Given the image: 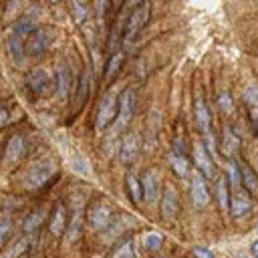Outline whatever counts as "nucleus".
<instances>
[{
	"label": "nucleus",
	"mask_w": 258,
	"mask_h": 258,
	"mask_svg": "<svg viewBox=\"0 0 258 258\" xmlns=\"http://www.w3.org/2000/svg\"><path fill=\"white\" fill-rule=\"evenodd\" d=\"M71 85H73V73H71L69 62L62 60V62H58V67H56V77H54L56 93H58L60 97H69Z\"/></svg>",
	"instance_id": "14"
},
{
	"label": "nucleus",
	"mask_w": 258,
	"mask_h": 258,
	"mask_svg": "<svg viewBox=\"0 0 258 258\" xmlns=\"http://www.w3.org/2000/svg\"><path fill=\"white\" fill-rule=\"evenodd\" d=\"M71 10H73V14H75V22H85L87 20V16H89V8H87V4H79V2H73L71 4Z\"/></svg>",
	"instance_id": "30"
},
{
	"label": "nucleus",
	"mask_w": 258,
	"mask_h": 258,
	"mask_svg": "<svg viewBox=\"0 0 258 258\" xmlns=\"http://www.w3.org/2000/svg\"><path fill=\"white\" fill-rule=\"evenodd\" d=\"M137 151H139V137L135 133H125L121 143H119V159H121V163L133 161Z\"/></svg>",
	"instance_id": "15"
},
{
	"label": "nucleus",
	"mask_w": 258,
	"mask_h": 258,
	"mask_svg": "<svg viewBox=\"0 0 258 258\" xmlns=\"http://www.w3.org/2000/svg\"><path fill=\"white\" fill-rule=\"evenodd\" d=\"M179 212V200H177V194L173 189V185H165V191L161 196V216L165 220H173Z\"/></svg>",
	"instance_id": "13"
},
{
	"label": "nucleus",
	"mask_w": 258,
	"mask_h": 258,
	"mask_svg": "<svg viewBox=\"0 0 258 258\" xmlns=\"http://www.w3.org/2000/svg\"><path fill=\"white\" fill-rule=\"evenodd\" d=\"M125 187H127V196L131 198V202L139 204L143 200V187H141V181L137 179V175L133 171H129L125 175Z\"/></svg>",
	"instance_id": "21"
},
{
	"label": "nucleus",
	"mask_w": 258,
	"mask_h": 258,
	"mask_svg": "<svg viewBox=\"0 0 258 258\" xmlns=\"http://www.w3.org/2000/svg\"><path fill=\"white\" fill-rule=\"evenodd\" d=\"M117 113H119V97L113 91H107L97 107V117H95V129L103 131L107 129L113 121H117Z\"/></svg>",
	"instance_id": "2"
},
{
	"label": "nucleus",
	"mask_w": 258,
	"mask_h": 258,
	"mask_svg": "<svg viewBox=\"0 0 258 258\" xmlns=\"http://www.w3.org/2000/svg\"><path fill=\"white\" fill-rule=\"evenodd\" d=\"M194 121H196V127L208 135L210 129H212V113H210V107L206 105V101L202 97L196 99V105H194Z\"/></svg>",
	"instance_id": "11"
},
{
	"label": "nucleus",
	"mask_w": 258,
	"mask_h": 258,
	"mask_svg": "<svg viewBox=\"0 0 258 258\" xmlns=\"http://www.w3.org/2000/svg\"><path fill=\"white\" fill-rule=\"evenodd\" d=\"M135 89L133 87H127L121 95H119V113H117V129H123L131 119H133V113H135Z\"/></svg>",
	"instance_id": "6"
},
{
	"label": "nucleus",
	"mask_w": 258,
	"mask_h": 258,
	"mask_svg": "<svg viewBox=\"0 0 258 258\" xmlns=\"http://www.w3.org/2000/svg\"><path fill=\"white\" fill-rule=\"evenodd\" d=\"M238 149H240V137L230 127H226L224 129V153L232 157L238 153Z\"/></svg>",
	"instance_id": "23"
},
{
	"label": "nucleus",
	"mask_w": 258,
	"mask_h": 258,
	"mask_svg": "<svg viewBox=\"0 0 258 258\" xmlns=\"http://www.w3.org/2000/svg\"><path fill=\"white\" fill-rule=\"evenodd\" d=\"M12 230V220L8 216H0V242L6 240V236L10 234Z\"/></svg>",
	"instance_id": "32"
},
{
	"label": "nucleus",
	"mask_w": 258,
	"mask_h": 258,
	"mask_svg": "<svg viewBox=\"0 0 258 258\" xmlns=\"http://www.w3.org/2000/svg\"><path fill=\"white\" fill-rule=\"evenodd\" d=\"M149 12H151V4L149 2H137L131 6L129 16H127V24H125V32H123V40L131 42L137 32L147 24L149 20Z\"/></svg>",
	"instance_id": "3"
},
{
	"label": "nucleus",
	"mask_w": 258,
	"mask_h": 258,
	"mask_svg": "<svg viewBox=\"0 0 258 258\" xmlns=\"http://www.w3.org/2000/svg\"><path fill=\"white\" fill-rule=\"evenodd\" d=\"M111 218H113V214H111L109 206H105V204H101V202L93 204V206L89 208V214H87V220H89V224H91L95 230H107L109 224H111Z\"/></svg>",
	"instance_id": "9"
},
{
	"label": "nucleus",
	"mask_w": 258,
	"mask_h": 258,
	"mask_svg": "<svg viewBox=\"0 0 258 258\" xmlns=\"http://www.w3.org/2000/svg\"><path fill=\"white\" fill-rule=\"evenodd\" d=\"M248 121H250V125H252L254 135L258 137V107H256V109H248Z\"/></svg>",
	"instance_id": "33"
},
{
	"label": "nucleus",
	"mask_w": 258,
	"mask_h": 258,
	"mask_svg": "<svg viewBox=\"0 0 258 258\" xmlns=\"http://www.w3.org/2000/svg\"><path fill=\"white\" fill-rule=\"evenodd\" d=\"M36 30V24L30 16H24L20 20H16V24L12 26L10 34H8V54L14 62L22 64L24 62V54H26V42L30 38V34Z\"/></svg>",
	"instance_id": "1"
},
{
	"label": "nucleus",
	"mask_w": 258,
	"mask_h": 258,
	"mask_svg": "<svg viewBox=\"0 0 258 258\" xmlns=\"http://www.w3.org/2000/svg\"><path fill=\"white\" fill-rule=\"evenodd\" d=\"M54 85V81L48 77L46 71L42 69H34L28 77H26V89L34 95H46L50 91V87Z\"/></svg>",
	"instance_id": "8"
},
{
	"label": "nucleus",
	"mask_w": 258,
	"mask_h": 258,
	"mask_svg": "<svg viewBox=\"0 0 258 258\" xmlns=\"http://www.w3.org/2000/svg\"><path fill=\"white\" fill-rule=\"evenodd\" d=\"M194 157H196V167L204 175V179L206 177H212L214 175V159H212V155L202 145H198L196 151H194Z\"/></svg>",
	"instance_id": "17"
},
{
	"label": "nucleus",
	"mask_w": 258,
	"mask_h": 258,
	"mask_svg": "<svg viewBox=\"0 0 258 258\" xmlns=\"http://www.w3.org/2000/svg\"><path fill=\"white\" fill-rule=\"evenodd\" d=\"M194 256H196V258H216L214 252L208 250V248H204V246H196V248H194Z\"/></svg>",
	"instance_id": "34"
},
{
	"label": "nucleus",
	"mask_w": 258,
	"mask_h": 258,
	"mask_svg": "<svg viewBox=\"0 0 258 258\" xmlns=\"http://www.w3.org/2000/svg\"><path fill=\"white\" fill-rule=\"evenodd\" d=\"M109 258H137V252H135V244H133V240L131 238H127V240H123L113 252H111V256Z\"/></svg>",
	"instance_id": "24"
},
{
	"label": "nucleus",
	"mask_w": 258,
	"mask_h": 258,
	"mask_svg": "<svg viewBox=\"0 0 258 258\" xmlns=\"http://www.w3.org/2000/svg\"><path fill=\"white\" fill-rule=\"evenodd\" d=\"M24 153V139L20 135H12L8 139V145H6V153H4V159L6 163H14L22 157Z\"/></svg>",
	"instance_id": "20"
},
{
	"label": "nucleus",
	"mask_w": 258,
	"mask_h": 258,
	"mask_svg": "<svg viewBox=\"0 0 258 258\" xmlns=\"http://www.w3.org/2000/svg\"><path fill=\"white\" fill-rule=\"evenodd\" d=\"M52 40H54V32L50 28H36L26 42V54L40 56L42 52H46V48L50 46Z\"/></svg>",
	"instance_id": "5"
},
{
	"label": "nucleus",
	"mask_w": 258,
	"mask_h": 258,
	"mask_svg": "<svg viewBox=\"0 0 258 258\" xmlns=\"http://www.w3.org/2000/svg\"><path fill=\"white\" fill-rule=\"evenodd\" d=\"M230 196H232V189H230V181L226 175H218L216 179V198H218V206L226 212L230 210Z\"/></svg>",
	"instance_id": "18"
},
{
	"label": "nucleus",
	"mask_w": 258,
	"mask_h": 258,
	"mask_svg": "<svg viewBox=\"0 0 258 258\" xmlns=\"http://www.w3.org/2000/svg\"><path fill=\"white\" fill-rule=\"evenodd\" d=\"M48 228H50L52 236H62V234L67 232V212H64V208H62L60 204L52 210V216H50Z\"/></svg>",
	"instance_id": "19"
},
{
	"label": "nucleus",
	"mask_w": 258,
	"mask_h": 258,
	"mask_svg": "<svg viewBox=\"0 0 258 258\" xmlns=\"http://www.w3.org/2000/svg\"><path fill=\"white\" fill-rule=\"evenodd\" d=\"M169 163H171V169L177 173V177H185L189 173V161L183 153H171Z\"/></svg>",
	"instance_id": "22"
},
{
	"label": "nucleus",
	"mask_w": 258,
	"mask_h": 258,
	"mask_svg": "<svg viewBox=\"0 0 258 258\" xmlns=\"http://www.w3.org/2000/svg\"><path fill=\"white\" fill-rule=\"evenodd\" d=\"M42 220H44V212H42V210H32V212L24 218L22 230H24V232H34V230H38V226L42 224Z\"/></svg>",
	"instance_id": "25"
},
{
	"label": "nucleus",
	"mask_w": 258,
	"mask_h": 258,
	"mask_svg": "<svg viewBox=\"0 0 258 258\" xmlns=\"http://www.w3.org/2000/svg\"><path fill=\"white\" fill-rule=\"evenodd\" d=\"M141 187H143V198L147 202H155V198L159 194V177H157V171L155 169H147L143 173Z\"/></svg>",
	"instance_id": "16"
},
{
	"label": "nucleus",
	"mask_w": 258,
	"mask_h": 258,
	"mask_svg": "<svg viewBox=\"0 0 258 258\" xmlns=\"http://www.w3.org/2000/svg\"><path fill=\"white\" fill-rule=\"evenodd\" d=\"M6 121H8V109L6 107H0V127H4Z\"/></svg>",
	"instance_id": "35"
},
{
	"label": "nucleus",
	"mask_w": 258,
	"mask_h": 258,
	"mask_svg": "<svg viewBox=\"0 0 258 258\" xmlns=\"http://www.w3.org/2000/svg\"><path fill=\"white\" fill-rule=\"evenodd\" d=\"M218 103H220V109H222L224 113H230V111L234 109L232 97H230V93H226V91H222V93H220V97H218Z\"/></svg>",
	"instance_id": "31"
},
{
	"label": "nucleus",
	"mask_w": 258,
	"mask_h": 258,
	"mask_svg": "<svg viewBox=\"0 0 258 258\" xmlns=\"http://www.w3.org/2000/svg\"><path fill=\"white\" fill-rule=\"evenodd\" d=\"M250 258H258V240L250 244Z\"/></svg>",
	"instance_id": "36"
},
{
	"label": "nucleus",
	"mask_w": 258,
	"mask_h": 258,
	"mask_svg": "<svg viewBox=\"0 0 258 258\" xmlns=\"http://www.w3.org/2000/svg\"><path fill=\"white\" fill-rule=\"evenodd\" d=\"M189 191H191V202L198 208H206L210 204V189H208L206 179L200 171H194L189 175Z\"/></svg>",
	"instance_id": "7"
},
{
	"label": "nucleus",
	"mask_w": 258,
	"mask_h": 258,
	"mask_svg": "<svg viewBox=\"0 0 258 258\" xmlns=\"http://www.w3.org/2000/svg\"><path fill=\"white\" fill-rule=\"evenodd\" d=\"M242 97H244L246 109H256L258 107V87H248Z\"/></svg>",
	"instance_id": "29"
},
{
	"label": "nucleus",
	"mask_w": 258,
	"mask_h": 258,
	"mask_svg": "<svg viewBox=\"0 0 258 258\" xmlns=\"http://www.w3.org/2000/svg\"><path fill=\"white\" fill-rule=\"evenodd\" d=\"M56 167H54V161L50 159H40L36 161L26 173H24V187L26 189H38L42 187L52 175H54Z\"/></svg>",
	"instance_id": "4"
},
{
	"label": "nucleus",
	"mask_w": 258,
	"mask_h": 258,
	"mask_svg": "<svg viewBox=\"0 0 258 258\" xmlns=\"http://www.w3.org/2000/svg\"><path fill=\"white\" fill-rule=\"evenodd\" d=\"M256 232H258V226H256Z\"/></svg>",
	"instance_id": "37"
},
{
	"label": "nucleus",
	"mask_w": 258,
	"mask_h": 258,
	"mask_svg": "<svg viewBox=\"0 0 258 258\" xmlns=\"http://www.w3.org/2000/svg\"><path fill=\"white\" fill-rule=\"evenodd\" d=\"M236 165H238V171H240V181H242L244 191H248L252 196H258V175H256V171L244 159H238Z\"/></svg>",
	"instance_id": "12"
},
{
	"label": "nucleus",
	"mask_w": 258,
	"mask_h": 258,
	"mask_svg": "<svg viewBox=\"0 0 258 258\" xmlns=\"http://www.w3.org/2000/svg\"><path fill=\"white\" fill-rule=\"evenodd\" d=\"M161 244H163V236L157 234V232H147L143 236V248L147 252H157L161 248Z\"/></svg>",
	"instance_id": "27"
},
{
	"label": "nucleus",
	"mask_w": 258,
	"mask_h": 258,
	"mask_svg": "<svg viewBox=\"0 0 258 258\" xmlns=\"http://www.w3.org/2000/svg\"><path fill=\"white\" fill-rule=\"evenodd\" d=\"M250 210H252V200H250L248 191H244L242 187L234 189L232 196H230V212H232V216L234 218H242Z\"/></svg>",
	"instance_id": "10"
},
{
	"label": "nucleus",
	"mask_w": 258,
	"mask_h": 258,
	"mask_svg": "<svg viewBox=\"0 0 258 258\" xmlns=\"http://www.w3.org/2000/svg\"><path fill=\"white\" fill-rule=\"evenodd\" d=\"M123 52H113L111 54V58H109V62H107V67H105V79L109 81V79H113L119 71H121V67H123Z\"/></svg>",
	"instance_id": "26"
},
{
	"label": "nucleus",
	"mask_w": 258,
	"mask_h": 258,
	"mask_svg": "<svg viewBox=\"0 0 258 258\" xmlns=\"http://www.w3.org/2000/svg\"><path fill=\"white\" fill-rule=\"evenodd\" d=\"M79 91H77V101L83 103L87 97H89V87H91V73L89 71H83L81 79H79Z\"/></svg>",
	"instance_id": "28"
}]
</instances>
